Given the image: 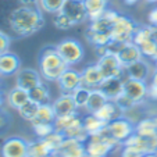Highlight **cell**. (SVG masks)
<instances>
[{
    "label": "cell",
    "instance_id": "6",
    "mask_svg": "<svg viewBox=\"0 0 157 157\" xmlns=\"http://www.w3.org/2000/svg\"><path fill=\"white\" fill-rule=\"evenodd\" d=\"M109 48L113 53H116V56L118 57L120 63L122 64L124 68L128 67L129 64H132V63L143 59L139 46H136L133 42H128V43H121V44H117L111 42L109 44Z\"/></svg>",
    "mask_w": 157,
    "mask_h": 157
},
{
    "label": "cell",
    "instance_id": "9",
    "mask_svg": "<svg viewBox=\"0 0 157 157\" xmlns=\"http://www.w3.org/2000/svg\"><path fill=\"white\" fill-rule=\"evenodd\" d=\"M28 142L21 136H10L0 147L2 157H28Z\"/></svg>",
    "mask_w": 157,
    "mask_h": 157
},
{
    "label": "cell",
    "instance_id": "8",
    "mask_svg": "<svg viewBox=\"0 0 157 157\" xmlns=\"http://www.w3.org/2000/svg\"><path fill=\"white\" fill-rule=\"evenodd\" d=\"M96 64L100 68L104 79L106 78H125V68L122 67L118 57L113 52H110L106 56L98 59Z\"/></svg>",
    "mask_w": 157,
    "mask_h": 157
},
{
    "label": "cell",
    "instance_id": "12",
    "mask_svg": "<svg viewBox=\"0 0 157 157\" xmlns=\"http://www.w3.org/2000/svg\"><path fill=\"white\" fill-rule=\"evenodd\" d=\"M42 82H43V78L40 72L33 68H21L15 74V86L24 89L27 92H29L31 89H33Z\"/></svg>",
    "mask_w": 157,
    "mask_h": 157
},
{
    "label": "cell",
    "instance_id": "52",
    "mask_svg": "<svg viewBox=\"0 0 157 157\" xmlns=\"http://www.w3.org/2000/svg\"><path fill=\"white\" fill-rule=\"evenodd\" d=\"M153 120H154V122H156V125H157V114L156 116H153Z\"/></svg>",
    "mask_w": 157,
    "mask_h": 157
},
{
    "label": "cell",
    "instance_id": "43",
    "mask_svg": "<svg viewBox=\"0 0 157 157\" xmlns=\"http://www.w3.org/2000/svg\"><path fill=\"white\" fill-rule=\"evenodd\" d=\"M110 52H111V50H110L109 46H98V48H95V54H96V57H98V59L106 56V54L110 53Z\"/></svg>",
    "mask_w": 157,
    "mask_h": 157
},
{
    "label": "cell",
    "instance_id": "57",
    "mask_svg": "<svg viewBox=\"0 0 157 157\" xmlns=\"http://www.w3.org/2000/svg\"><path fill=\"white\" fill-rule=\"evenodd\" d=\"M49 157H52V156H49Z\"/></svg>",
    "mask_w": 157,
    "mask_h": 157
},
{
    "label": "cell",
    "instance_id": "27",
    "mask_svg": "<svg viewBox=\"0 0 157 157\" xmlns=\"http://www.w3.org/2000/svg\"><path fill=\"white\" fill-rule=\"evenodd\" d=\"M82 122V116L79 113L75 114H70V116H63V117H57L54 121V129L59 132L64 133V131H67L68 128H71L72 125H77Z\"/></svg>",
    "mask_w": 157,
    "mask_h": 157
},
{
    "label": "cell",
    "instance_id": "11",
    "mask_svg": "<svg viewBox=\"0 0 157 157\" xmlns=\"http://www.w3.org/2000/svg\"><path fill=\"white\" fill-rule=\"evenodd\" d=\"M124 93L131 98L136 104L142 106L147 98V82L132 78H124Z\"/></svg>",
    "mask_w": 157,
    "mask_h": 157
},
{
    "label": "cell",
    "instance_id": "54",
    "mask_svg": "<svg viewBox=\"0 0 157 157\" xmlns=\"http://www.w3.org/2000/svg\"><path fill=\"white\" fill-rule=\"evenodd\" d=\"M156 43H157V38H156ZM156 59H157V54H156ZM156 59H154V60H156ZM154 60H153V61H154Z\"/></svg>",
    "mask_w": 157,
    "mask_h": 157
},
{
    "label": "cell",
    "instance_id": "22",
    "mask_svg": "<svg viewBox=\"0 0 157 157\" xmlns=\"http://www.w3.org/2000/svg\"><path fill=\"white\" fill-rule=\"evenodd\" d=\"M135 133L143 138H156L157 136V125L151 117L140 118L135 124Z\"/></svg>",
    "mask_w": 157,
    "mask_h": 157
},
{
    "label": "cell",
    "instance_id": "36",
    "mask_svg": "<svg viewBox=\"0 0 157 157\" xmlns=\"http://www.w3.org/2000/svg\"><path fill=\"white\" fill-rule=\"evenodd\" d=\"M114 103L117 104V107H118V110H120V113L121 114H127V113H129L131 110L135 109L136 106H140V104L135 103L131 98H128L125 93H122L120 98H117L116 100H114Z\"/></svg>",
    "mask_w": 157,
    "mask_h": 157
},
{
    "label": "cell",
    "instance_id": "48",
    "mask_svg": "<svg viewBox=\"0 0 157 157\" xmlns=\"http://www.w3.org/2000/svg\"><path fill=\"white\" fill-rule=\"evenodd\" d=\"M4 101H6V98H4V93H3V89L0 88V109L3 107Z\"/></svg>",
    "mask_w": 157,
    "mask_h": 157
},
{
    "label": "cell",
    "instance_id": "47",
    "mask_svg": "<svg viewBox=\"0 0 157 157\" xmlns=\"http://www.w3.org/2000/svg\"><path fill=\"white\" fill-rule=\"evenodd\" d=\"M124 2V4H127V6H135V4H138L140 2V0H122Z\"/></svg>",
    "mask_w": 157,
    "mask_h": 157
},
{
    "label": "cell",
    "instance_id": "19",
    "mask_svg": "<svg viewBox=\"0 0 157 157\" xmlns=\"http://www.w3.org/2000/svg\"><path fill=\"white\" fill-rule=\"evenodd\" d=\"M57 153H60L63 157H86L85 143L77 139L65 138Z\"/></svg>",
    "mask_w": 157,
    "mask_h": 157
},
{
    "label": "cell",
    "instance_id": "56",
    "mask_svg": "<svg viewBox=\"0 0 157 157\" xmlns=\"http://www.w3.org/2000/svg\"><path fill=\"white\" fill-rule=\"evenodd\" d=\"M156 157H157V151H156Z\"/></svg>",
    "mask_w": 157,
    "mask_h": 157
},
{
    "label": "cell",
    "instance_id": "39",
    "mask_svg": "<svg viewBox=\"0 0 157 157\" xmlns=\"http://www.w3.org/2000/svg\"><path fill=\"white\" fill-rule=\"evenodd\" d=\"M10 44H11V38L4 31L0 29V56L10 52Z\"/></svg>",
    "mask_w": 157,
    "mask_h": 157
},
{
    "label": "cell",
    "instance_id": "24",
    "mask_svg": "<svg viewBox=\"0 0 157 157\" xmlns=\"http://www.w3.org/2000/svg\"><path fill=\"white\" fill-rule=\"evenodd\" d=\"M82 125L86 132L89 133V136L96 135V133H99L101 129H104L107 127L106 122H103L93 113H88L86 116H82Z\"/></svg>",
    "mask_w": 157,
    "mask_h": 157
},
{
    "label": "cell",
    "instance_id": "16",
    "mask_svg": "<svg viewBox=\"0 0 157 157\" xmlns=\"http://www.w3.org/2000/svg\"><path fill=\"white\" fill-rule=\"evenodd\" d=\"M52 106H53L54 113H56L57 117L70 116V114H75L79 111L75 106L71 93H61L52 101Z\"/></svg>",
    "mask_w": 157,
    "mask_h": 157
},
{
    "label": "cell",
    "instance_id": "34",
    "mask_svg": "<svg viewBox=\"0 0 157 157\" xmlns=\"http://www.w3.org/2000/svg\"><path fill=\"white\" fill-rule=\"evenodd\" d=\"M63 135H64L65 138H70V139L81 140V142H83V143L89 139V133L85 131L82 122H81V124H77V125H72L71 128H68L67 131H64Z\"/></svg>",
    "mask_w": 157,
    "mask_h": 157
},
{
    "label": "cell",
    "instance_id": "4",
    "mask_svg": "<svg viewBox=\"0 0 157 157\" xmlns=\"http://www.w3.org/2000/svg\"><path fill=\"white\" fill-rule=\"evenodd\" d=\"M138 27L139 24H136L131 17L120 13L111 27V42L117 44L132 42Z\"/></svg>",
    "mask_w": 157,
    "mask_h": 157
},
{
    "label": "cell",
    "instance_id": "46",
    "mask_svg": "<svg viewBox=\"0 0 157 157\" xmlns=\"http://www.w3.org/2000/svg\"><path fill=\"white\" fill-rule=\"evenodd\" d=\"M149 85H151V86H154V88H157V68L154 67V70H153V74H151V77H150V79H149Z\"/></svg>",
    "mask_w": 157,
    "mask_h": 157
},
{
    "label": "cell",
    "instance_id": "26",
    "mask_svg": "<svg viewBox=\"0 0 157 157\" xmlns=\"http://www.w3.org/2000/svg\"><path fill=\"white\" fill-rule=\"evenodd\" d=\"M53 154L44 139L31 140L28 145V157H49Z\"/></svg>",
    "mask_w": 157,
    "mask_h": 157
},
{
    "label": "cell",
    "instance_id": "21",
    "mask_svg": "<svg viewBox=\"0 0 157 157\" xmlns=\"http://www.w3.org/2000/svg\"><path fill=\"white\" fill-rule=\"evenodd\" d=\"M28 100H29V92L18 88V86H14L13 89H10L6 96L7 104L14 110H18L20 107H22Z\"/></svg>",
    "mask_w": 157,
    "mask_h": 157
},
{
    "label": "cell",
    "instance_id": "29",
    "mask_svg": "<svg viewBox=\"0 0 157 157\" xmlns=\"http://www.w3.org/2000/svg\"><path fill=\"white\" fill-rule=\"evenodd\" d=\"M85 38L93 48L98 46H109L111 43V35L109 33H100V32H93L90 29H86Z\"/></svg>",
    "mask_w": 157,
    "mask_h": 157
},
{
    "label": "cell",
    "instance_id": "41",
    "mask_svg": "<svg viewBox=\"0 0 157 157\" xmlns=\"http://www.w3.org/2000/svg\"><path fill=\"white\" fill-rule=\"evenodd\" d=\"M11 121L13 120H11V117H10V114L0 109V133L4 132L6 129H9Z\"/></svg>",
    "mask_w": 157,
    "mask_h": 157
},
{
    "label": "cell",
    "instance_id": "18",
    "mask_svg": "<svg viewBox=\"0 0 157 157\" xmlns=\"http://www.w3.org/2000/svg\"><path fill=\"white\" fill-rule=\"evenodd\" d=\"M109 100H116L124 93V78H106L99 88Z\"/></svg>",
    "mask_w": 157,
    "mask_h": 157
},
{
    "label": "cell",
    "instance_id": "53",
    "mask_svg": "<svg viewBox=\"0 0 157 157\" xmlns=\"http://www.w3.org/2000/svg\"><path fill=\"white\" fill-rule=\"evenodd\" d=\"M153 64H154V67H156V68H157V59L153 61Z\"/></svg>",
    "mask_w": 157,
    "mask_h": 157
},
{
    "label": "cell",
    "instance_id": "44",
    "mask_svg": "<svg viewBox=\"0 0 157 157\" xmlns=\"http://www.w3.org/2000/svg\"><path fill=\"white\" fill-rule=\"evenodd\" d=\"M147 98L153 101H157V88L147 83Z\"/></svg>",
    "mask_w": 157,
    "mask_h": 157
},
{
    "label": "cell",
    "instance_id": "15",
    "mask_svg": "<svg viewBox=\"0 0 157 157\" xmlns=\"http://www.w3.org/2000/svg\"><path fill=\"white\" fill-rule=\"evenodd\" d=\"M61 13L67 15L75 25L82 24L88 20L85 4H83V2H78V0H65Z\"/></svg>",
    "mask_w": 157,
    "mask_h": 157
},
{
    "label": "cell",
    "instance_id": "1",
    "mask_svg": "<svg viewBox=\"0 0 157 157\" xmlns=\"http://www.w3.org/2000/svg\"><path fill=\"white\" fill-rule=\"evenodd\" d=\"M44 27L43 11L38 6H20L11 10L9 29L18 38H27Z\"/></svg>",
    "mask_w": 157,
    "mask_h": 157
},
{
    "label": "cell",
    "instance_id": "42",
    "mask_svg": "<svg viewBox=\"0 0 157 157\" xmlns=\"http://www.w3.org/2000/svg\"><path fill=\"white\" fill-rule=\"evenodd\" d=\"M147 20H149V24L153 25L157 29V4H156V7H153V9L150 10V13H149V15H147Z\"/></svg>",
    "mask_w": 157,
    "mask_h": 157
},
{
    "label": "cell",
    "instance_id": "55",
    "mask_svg": "<svg viewBox=\"0 0 157 157\" xmlns=\"http://www.w3.org/2000/svg\"><path fill=\"white\" fill-rule=\"evenodd\" d=\"M78 2H85V0H78Z\"/></svg>",
    "mask_w": 157,
    "mask_h": 157
},
{
    "label": "cell",
    "instance_id": "31",
    "mask_svg": "<svg viewBox=\"0 0 157 157\" xmlns=\"http://www.w3.org/2000/svg\"><path fill=\"white\" fill-rule=\"evenodd\" d=\"M39 106H40V104L35 103L33 100L29 99V100H28L22 107H20L17 111H18V114H20V117L22 120H25V121H28V122H32L33 120L36 118V116H38Z\"/></svg>",
    "mask_w": 157,
    "mask_h": 157
},
{
    "label": "cell",
    "instance_id": "30",
    "mask_svg": "<svg viewBox=\"0 0 157 157\" xmlns=\"http://www.w3.org/2000/svg\"><path fill=\"white\" fill-rule=\"evenodd\" d=\"M57 116L54 113V109L52 106V103H46V104H40L38 110V116L33 121H39V122H46V124H54Z\"/></svg>",
    "mask_w": 157,
    "mask_h": 157
},
{
    "label": "cell",
    "instance_id": "37",
    "mask_svg": "<svg viewBox=\"0 0 157 157\" xmlns=\"http://www.w3.org/2000/svg\"><path fill=\"white\" fill-rule=\"evenodd\" d=\"M53 25L60 31H68V29H71L72 27H75L74 22L65 14H63L61 11L53 15Z\"/></svg>",
    "mask_w": 157,
    "mask_h": 157
},
{
    "label": "cell",
    "instance_id": "32",
    "mask_svg": "<svg viewBox=\"0 0 157 157\" xmlns=\"http://www.w3.org/2000/svg\"><path fill=\"white\" fill-rule=\"evenodd\" d=\"M72 99H74V103L77 106L78 110H85L86 104L89 100V95H90V89L85 88V86H79L71 93Z\"/></svg>",
    "mask_w": 157,
    "mask_h": 157
},
{
    "label": "cell",
    "instance_id": "7",
    "mask_svg": "<svg viewBox=\"0 0 157 157\" xmlns=\"http://www.w3.org/2000/svg\"><path fill=\"white\" fill-rule=\"evenodd\" d=\"M107 129L111 133V136L122 145L128 138H131L135 133V122H132L128 117L121 114L120 117L107 124Z\"/></svg>",
    "mask_w": 157,
    "mask_h": 157
},
{
    "label": "cell",
    "instance_id": "50",
    "mask_svg": "<svg viewBox=\"0 0 157 157\" xmlns=\"http://www.w3.org/2000/svg\"><path fill=\"white\" fill-rule=\"evenodd\" d=\"M143 2H146L149 4H157V0H143Z\"/></svg>",
    "mask_w": 157,
    "mask_h": 157
},
{
    "label": "cell",
    "instance_id": "40",
    "mask_svg": "<svg viewBox=\"0 0 157 157\" xmlns=\"http://www.w3.org/2000/svg\"><path fill=\"white\" fill-rule=\"evenodd\" d=\"M142 156H143L142 151L132 147V146H127V145L121 146V154H120V157H142Z\"/></svg>",
    "mask_w": 157,
    "mask_h": 157
},
{
    "label": "cell",
    "instance_id": "2",
    "mask_svg": "<svg viewBox=\"0 0 157 157\" xmlns=\"http://www.w3.org/2000/svg\"><path fill=\"white\" fill-rule=\"evenodd\" d=\"M67 68L68 65L59 54L56 46H46L40 50L38 59V71L40 72L43 81L57 82Z\"/></svg>",
    "mask_w": 157,
    "mask_h": 157
},
{
    "label": "cell",
    "instance_id": "23",
    "mask_svg": "<svg viewBox=\"0 0 157 157\" xmlns=\"http://www.w3.org/2000/svg\"><path fill=\"white\" fill-rule=\"evenodd\" d=\"M93 114L98 116L99 118H100L103 122H106V124H109V122H111L113 120H116L117 117L121 116L118 107H117V104L114 103L113 100L106 101V103H104L98 111H95Z\"/></svg>",
    "mask_w": 157,
    "mask_h": 157
},
{
    "label": "cell",
    "instance_id": "17",
    "mask_svg": "<svg viewBox=\"0 0 157 157\" xmlns=\"http://www.w3.org/2000/svg\"><path fill=\"white\" fill-rule=\"evenodd\" d=\"M21 70V60L13 52L0 56V77H11Z\"/></svg>",
    "mask_w": 157,
    "mask_h": 157
},
{
    "label": "cell",
    "instance_id": "20",
    "mask_svg": "<svg viewBox=\"0 0 157 157\" xmlns=\"http://www.w3.org/2000/svg\"><path fill=\"white\" fill-rule=\"evenodd\" d=\"M89 21H95L103 17V14L110 9L109 0H85L83 2Z\"/></svg>",
    "mask_w": 157,
    "mask_h": 157
},
{
    "label": "cell",
    "instance_id": "13",
    "mask_svg": "<svg viewBox=\"0 0 157 157\" xmlns=\"http://www.w3.org/2000/svg\"><path fill=\"white\" fill-rule=\"evenodd\" d=\"M61 93H72L77 88L82 86V78H81V71L68 67L64 72L61 74V77L57 81Z\"/></svg>",
    "mask_w": 157,
    "mask_h": 157
},
{
    "label": "cell",
    "instance_id": "14",
    "mask_svg": "<svg viewBox=\"0 0 157 157\" xmlns=\"http://www.w3.org/2000/svg\"><path fill=\"white\" fill-rule=\"evenodd\" d=\"M81 78H82V86L88 89H99L104 81L103 74L96 63L85 65L81 70Z\"/></svg>",
    "mask_w": 157,
    "mask_h": 157
},
{
    "label": "cell",
    "instance_id": "3",
    "mask_svg": "<svg viewBox=\"0 0 157 157\" xmlns=\"http://www.w3.org/2000/svg\"><path fill=\"white\" fill-rule=\"evenodd\" d=\"M120 146L122 145L111 136L106 127L99 133L89 136V139L85 142L86 157H109V154Z\"/></svg>",
    "mask_w": 157,
    "mask_h": 157
},
{
    "label": "cell",
    "instance_id": "28",
    "mask_svg": "<svg viewBox=\"0 0 157 157\" xmlns=\"http://www.w3.org/2000/svg\"><path fill=\"white\" fill-rule=\"evenodd\" d=\"M106 101H109V99L100 89H90V95H89V100L85 110L88 113H95Z\"/></svg>",
    "mask_w": 157,
    "mask_h": 157
},
{
    "label": "cell",
    "instance_id": "38",
    "mask_svg": "<svg viewBox=\"0 0 157 157\" xmlns=\"http://www.w3.org/2000/svg\"><path fill=\"white\" fill-rule=\"evenodd\" d=\"M65 136L63 135L61 132H59V131H54V132H52L49 136L44 138V140H46V143H48V146L50 147V150L53 151V153H56V151H59L60 146L63 145V142H64Z\"/></svg>",
    "mask_w": 157,
    "mask_h": 157
},
{
    "label": "cell",
    "instance_id": "5",
    "mask_svg": "<svg viewBox=\"0 0 157 157\" xmlns=\"http://www.w3.org/2000/svg\"><path fill=\"white\" fill-rule=\"evenodd\" d=\"M56 49L68 67L79 64L85 57V49H83L82 43L72 38H65L60 40L56 44Z\"/></svg>",
    "mask_w": 157,
    "mask_h": 157
},
{
    "label": "cell",
    "instance_id": "10",
    "mask_svg": "<svg viewBox=\"0 0 157 157\" xmlns=\"http://www.w3.org/2000/svg\"><path fill=\"white\" fill-rule=\"evenodd\" d=\"M153 70H154V64H151L150 60L143 57V59L138 60V61L129 64L128 67H125V77L149 82L151 74H153Z\"/></svg>",
    "mask_w": 157,
    "mask_h": 157
},
{
    "label": "cell",
    "instance_id": "35",
    "mask_svg": "<svg viewBox=\"0 0 157 157\" xmlns=\"http://www.w3.org/2000/svg\"><path fill=\"white\" fill-rule=\"evenodd\" d=\"M32 131L38 139H44L46 136H49L52 132H54V125L53 124H46V122H39V121H32Z\"/></svg>",
    "mask_w": 157,
    "mask_h": 157
},
{
    "label": "cell",
    "instance_id": "25",
    "mask_svg": "<svg viewBox=\"0 0 157 157\" xmlns=\"http://www.w3.org/2000/svg\"><path fill=\"white\" fill-rule=\"evenodd\" d=\"M29 99L33 100L38 104H46V103H52V93L49 86L44 83V81L42 83H39L38 86H35L33 89L29 90Z\"/></svg>",
    "mask_w": 157,
    "mask_h": 157
},
{
    "label": "cell",
    "instance_id": "45",
    "mask_svg": "<svg viewBox=\"0 0 157 157\" xmlns=\"http://www.w3.org/2000/svg\"><path fill=\"white\" fill-rule=\"evenodd\" d=\"M20 6H38L39 0H15Z\"/></svg>",
    "mask_w": 157,
    "mask_h": 157
},
{
    "label": "cell",
    "instance_id": "33",
    "mask_svg": "<svg viewBox=\"0 0 157 157\" xmlns=\"http://www.w3.org/2000/svg\"><path fill=\"white\" fill-rule=\"evenodd\" d=\"M64 3H65V0H39L38 7L43 13H48V14L54 15V14L61 11Z\"/></svg>",
    "mask_w": 157,
    "mask_h": 157
},
{
    "label": "cell",
    "instance_id": "51",
    "mask_svg": "<svg viewBox=\"0 0 157 157\" xmlns=\"http://www.w3.org/2000/svg\"><path fill=\"white\" fill-rule=\"evenodd\" d=\"M52 157H63V156H61V154H60V153H57V151H56V153H53V154H52Z\"/></svg>",
    "mask_w": 157,
    "mask_h": 157
},
{
    "label": "cell",
    "instance_id": "49",
    "mask_svg": "<svg viewBox=\"0 0 157 157\" xmlns=\"http://www.w3.org/2000/svg\"><path fill=\"white\" fill-rule=\"evenodd\" d=\"M142 157H156V153H146Z\"/></svg>",
    "mask_w": 157,
    "mask_h": 157
}]
</instances>
